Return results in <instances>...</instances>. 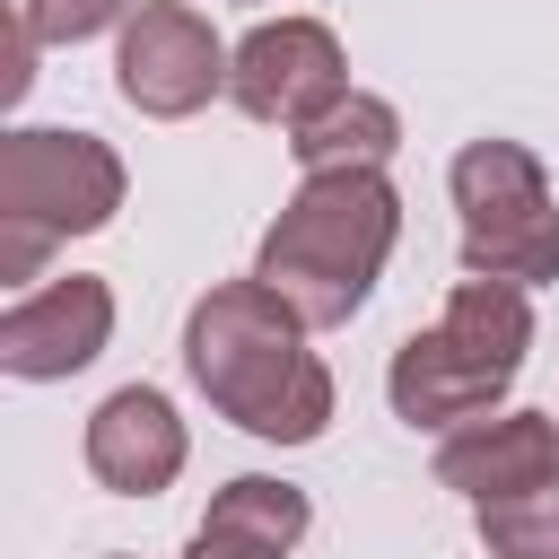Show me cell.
Returning a JSON list of instances; mask_svg holds the SVG:
<instances>
[{"mask_svg":"<svg viewBox=\"0 0 559 559\" xmlns=\"http://www.w3.org/2000/svg\"><path fill=\"white\" fill-rule=\"evenodd\" d=\"M183 367L210 393L218 419H236L245 437L271 445H314L332 419V376L306 349V323L288 297H271L262 280H227L192 306L183 323Z\"/></svg>","mask_w":559,"mask_h":559,"instance_id":"6da1fadb","label":"cell"},{"mask_svg":"<svg viewBox=\"0 0 559 559\" xmlns=\"http://www.w3.org/2000/svg\"><path fill=\"white\" fill-rule=\"evenodd\" d=\"M393 236H402V192L384 183V166H323L271 218V236L253 253V280L271 297H288L306 332H332L367 306Z\"/></svg>","mask_w":559,"mask_h":559,"instance_id":"7a4b0ae2","label":"cell"},{"mask_svg":"<svg viewBox=\"0 0 559 559\" xmlns=\"http://www.w3.org/2000/svg\"><path fill=\"white\" fill-rule=\"evenodd\" d=\"M533 349V306L515 280H463L437 314V332H411L384 367V393H393V419L411 428H463L480 419L515 367Z\"/></svg>","mask_w":559,"mask_h":559,"instance_id":"3957f363","label":"cell"},{"mask_svg":"<svg viewBox=\"0 0 559 559\" xmlns=\"http://www.w3.org/2000/svg\"><path fill=\"white\" fill-rule=\"evenodd\" d=\"M114 210H122V157L96 131L0 140V280H35L52 245L96 236Z\"/></svg>","mask_w":559,"mask_h":559,"instance_id":"277c9868","label":"cell"},{"mask_svg":"<svg viewBox=\"0 0 559 559\" xmlns=\"http://www.w3.org/2000/svg\"><path fill=\"white\" fill-rule=\"evenodd\" d=\"M454 210H463L472 280H515V288L559 280V201L524 140H472L454 157Z\"/></svg>","mask_w":559,"mask_h":559,"instance_id":"5b68a950","label":"cell"},{"mask_svg":"<svg viewBox=\"0 0 559 559\" xmlns=\"http://www.w3.org/2000/svg\"><path fill=\"white\" fill-rule=\"evenodd\" d=\"M227 61H236V52L210 35L201 9H183V0H140L131 26H122V52H114V87H122V105H140V114L183 122V114H201V105L227 87Z\"/></svg>","mask_w":559,"mask_h":559,"instance_id":"8992f818","label":"cell"},{"mask_svg":"<svg viewBox=\"0 0 559 559\" xmlns=\"http://www.w3.org/2000/svg\"><path fill=\"white\" fill-rule=\"evenodd\" d=\"M349 87V61H341V44H332V26H314V17H271V26H253L245 44H236V61H227V96L253 114V122H306V114H323L332 96Z\"/></svg>","mask_w":559,"mask_h":559,"instance_id":"52a82bcc","label":"cell"},{"mask_svg":"<svg viewBox=\"0 0 559 559\" xmlns=\"http://www.w3.org/2000/svg\"><path fill=\"white\" fill-rule=\"evenodd\" d=\"M105 341H114V288L87 280V271H70V280H52V288H35L0 314V367L26 376V384L79 376Z\"/></svg>","mask_w":559,"mask_h":559,"instance_id":"ba28073f","label":"cell"},{"mask_svg":"<svg viewBox=\"0 0 559 559\" xmlns=\"http://www.w3.org/2000/svg\"><path fill=\"white\" fill-rule=\"evenodd\" d=\"M87 472L114 498H157L183 472V419H175V402L148 393V384L105 393L96 419H87Z\"/></svg>","mask_w":559,"mask_h":559,"instance_id":"9c48e42d","label":"cell"},{"mask_svg":"<svg viewBox=\"0 0 559 559\" xmlns=\"http://www.w3.org/2000/svg\"><path fill=\"white\" fill-rule=\"evenodd\" d=\"M437 480H445V489H463L472 507H480V498H515V489L559 480V428H550V411L463 419V428L437 445Z\"/></svg>","mask_w":559,"mask_h":559,"instance_id":"30bf717a","label":"cell"},{"mask_svg":"<svg viewBox=\"0 0 559 559\" xmlns=\"http://www.w3.org/2000/svg\"><path fill=\"white\" fill-rule=\"evenodd\" d=\"M288 148H297L306 175H323V166H384L402 148V114L384 96H367V87H341L323 114H306L288 131Z\"/></svg>","mask_w":559,"mask_h":559,"instance_id":"8fae6325","label":"cell"},{"mask_svg":"<svg viewBox=\"0 0 559 559\" xmlns=\"http://www.w3.org/2000/svg\"><path fill=\"white\" fill-rule=\"evenodd\" d=\"M201 524H227V533H253V542H271V550H297V542H306V524H314V507H306V489L245 472V480H227V489L210 498V515H201Z\"/></svg>","mask_w":559,"mask_h":559,"instance_id":"7c38bea8","label":"cell"},{"mask_svg":"<svg viewBox=\"0 0 559 559\" xmlns=\"http://www.w3.org/2000/svg\"><path fill=\"white\" fill-rule=\"evenodd\" d=\"M480 542H489V559H559V480L480 498Z\"/></svg>","mask_w":559,"mask_h":559,"instance_id":"4fadbf2b","label":"cell"},{"mask_svg":"<svg viewBox=\"0 0 559 559\" xmlns=\"http://www.w3.org/2000/svg\"><path fill=\"white\" fill-rule=\"evenodd\" d=\"M122 9H131V0H26L17 17H26L44 44H87V35H105Z\"/></svg>","mask_w":559,"mask_h":559,"instance_id":"5bb4252c","label":"cell"},{"mask_svg":"<svg viewBox=\"0 0 559 559\" xmlns=\"http://www.w3.org/2000/svg\"><path fill=\"white\" fill-rule=\"evenodd\" d=\"M183 559H288V550H271V542H253V533H227V524H201Z\"/></svg>","mask_w":559,"mask_h":559,"instance_id":"9a60e30c","label":"cell"},{"mask_svg":"<svg viewBox=\"0 0 559 559\" xmlns=\"http://www.w3.org/2000/svg\"><path fill=\"white\" fill-rule=\"evenodd\" d=\"M35 44H44V35L17 17V26H9V70H0V96H26V79H35Z\"/></svg>","mask_w":559,"mask_h":559,"instance_id":"2e32d148","label":"cell"}]
</instances>
